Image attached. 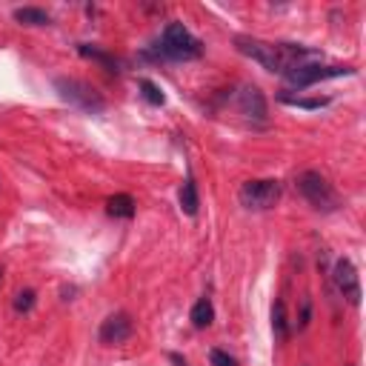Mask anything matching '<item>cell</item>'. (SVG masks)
<instances>
[{"label": "cell", "mask_w": 366, "mask_h": 366, "mask_svg": "<svg viewBox=\"0 0 366 366\" xmlns=\"http://www.w3.org/2000/svg\"><path fill=\"white\" fill-rule=\"evenodd\" d=\"M14 20L23 23V26H49L51 17L46 9H37V6H23V9H14Z\"/></svg>", "instance_id": "obj_12"}, {"label": "cell", "mask_w": 366, "mask_h": 366, "mask_svg": "<svg viewBox=\"0 0 366 366\" xmlns=\"http://www.w3.org/2000/svg\"><path fill=\"white\" fill-rule=\"evenodd\" d=\"M272 332H274V340L277 343H283L289 337V320H286L283 300H274V306H272Z\"/></svg>", "instance_id": "obj_13"}, {"label": "cell", "mask_w": 366, "mask_h": 366, "mask_svg": "<svg viewBox=\"0 0 366 366\" xmlns=\"http://www.w3.org/2000/svg\"><path fill=\"white\" fill-rule=\"evenodd\" d=\"M0 283H3V266H0Z\"/></svg>", "instance_id": "obj_21"}, {"label": "cell", "mask_w": 366, "mask_h": 366, "mask_svg": "<svg viewBox=\"0 0 366 366\" xmlns=\"http://www.w3.org/2000/svg\"><path fill=\"white\" fill-rule=\"evenodd\" d=\"M237 200L249 212H266L280 200V183L277 180H246L237 192Z\"/></svg>", "instance_id": "obj_5"}, {"label": "cell", "mask_w": 366, "mask_h": 366, "mask_svg": "<svg viewBox=\"0 0 366 366\" xmlns=\"http://www.w3.org/2000/svg\"><path fill=\"white\" fill-rule=\"evenodd\" d=\"M332 280H335V289H337L352 306L360 303V277H357V269H355V263H352L349 257H340V260L335 263Z\"/></svg>", "instance_id": "obj_7"}, {"label": "cell", "mask_w": 366, "mask_h": 366, "mask_svg": "<svg viewBox=\"0 0 366 366\" xmlns=\"http://www.w3.org/2000/svg\"><path fill=\"white\" fill-rule=\"evenodd\" d=\"M132 332H134V323H132V317H129L126 312H114V315H109V317L100 323V332H97V337H100V343H106V346H114V343H123V340H129V337H132Z\"/></svg>", "instance_id": "obj_8"}, {"label": "cell", "mask_w": 366, "mask_h": 366, "mask_svg": "<svg viewBox=\"0 0 366 366\" xmlns=\"http://www.w3.org/2000/svg\"><path fill=\"white\" fill-rule=\"evenodd\" d=\"M189 320H192L194 329H206V326H212V320H214V306H212V300H209V297H200V300L192 306Z\"/></svg>", "instance_id": "obj_11"}, {"label": "cell", "mask_w": 366, "mask_h": 366, "mask_svg": "<svg viewBox=\"0 0 366 366\" xmlns=\"http://www.w3.org/2000/svg\"><path fill=\"white\" fill-rule=\"evenodd\" d=\"M154 51H157L154 57H163V60H194L203 54V46L183 23H169L163 29Z\"/></svg>", "instance_id": "obj_2"}, {"label": "cell", "mask_w": 366, "mask_h": 366, "mask_svg": "<svg viewBox=\"0 0 366 366\" xmlns=\"http://www.w3.org/2000/svg\"><path fill=\"white\" fill-rule=\"evenodd\" d=\"M77 51H80L83 57H92V60L103 63L109 71H117V60H114L112 54H106V51H100V49H94V46H86V43H80V46H77Z\"/></svg>", "instance_id": "obj_15"}, {"label": "cell", "mask_w": 366, "mask_h": 366, "mask_svg": "<svg viewBox=\"0 0 366 366\" xmlns=\"http://www.w3.org/2000/svg\"><path fill=\"white\" fill-rule=\"evenodd\" d=\"M309 320H312V297L303 295V297H300V315H297V320H295V329H297V332L306 329Z\"/></svg>", "instance_id": "obj_18"}, {"label": "cell", "mask_w": 366, "mask_h": 366, "mask_svg": "<svg viewBox=\"0 0 366 366\" xmlns=\"http://www.w3.org/2000/svg\"><path fill=\"white\" fill-rule=\"evenodd\" d=\"M237 109L249 120H266V97L257 86H243L237 92Z\"/></svg>", "instance_id": "obj_9"}, {"label": "cell", "mask_w": 366, "mask_h": 366, "mask_svg": "<svg viewBox=\"0 0 366 366\" xmlns=\"http://www.w3.org/2000/svg\"><path fill=\"white\" fill-rule=\"evenodd\" d=\"M234 49L246 57H252L254 63H260L266 71L272 74H289L312 60H317L320 54L309 46H297V43H269V40H260V37H246V34H237L234 37Z\"/></svg>", "instance_id": "obj_1"}, {"label": "cell", "mask_w": 366, "mask_h": 366, "mask_svg": "<svg viewBox=\"0 0 366 366\" xmlns=\"http://www.w3.org/2000/svg\"><path fill=\"white\" fill-rule=\"evenodd\" d=\"M54 89L60 92V97H63L66 103H71V106H77V109H83V112L97 114V112L106 109L103 97H100L89 83H83V80H77V77H57V80H54Z\"/></svg>", "instance_id": "obj_4"}, {"label": "cell", "mask_w": 366, "mask_h": 366, "mask_svg": "<svg viewBox=\"0 0 366 366\" xmlns=\"http://www.w3.org/2000/svg\"><path fill=\"white\" fill-rule=\"evenodd\" d=\"M355 69L352 66H320V63H306L295 71L286 74L289 86H297V89H306L312 83H320V80H329V77H340V74H352Z\"/></svg>", "instance_id": "obj_6"}, {"label": "cell", "mask_w": 366, "mask_h": 366, "mask_svg": "<svg viewBox=\"0 0 366 366\" xmlns=\"http://www.w3.org/2000/svg\"><path fill=\"white\" fill-rule=\"evenodd\" d=\"M283 103H292V106H300V109H320V106H326L329 100L326 97H315V100H289V97H283Z\"/></svg>", "instance_id": "obj_20"}, {"label": "cell", "mask_w": 366, "mask_h": 366, "mask_svg": "<svg viewBox=\"0 0 366 366\" xmlns=\"http://www.w3.org/2000/svg\"><path fill=\"white\" fill-rule=\"evenodd\" d=\"M140 92H143V97H146V100H149L152 106H163V103H166L163 92H160V89H157V86H154L152 80H146V77L140 80Z\"/></svg>", "instance_id": "obj_17"}, {"label": "cell", "mask_w": 366, "mask_h": 366, "mask_svg": "<svg viewBox=\"0 0 366 366\" xmlns=\"http://www.w3.org/2000/svg\"><path fill=\"white\" fill-rule=\"evenodd\" d=\"M197 206H200L197 186H194V180H192V177H186V180H183V186H180V209H183L186 214H197Z\"/></svg>", "instance_id": "obj_14"}, {"label": "cell", "mask_w": 366, "mask_h": 366, "mask_svg": "<svg viewBox=\"0 0 366 366\" xmlns=\"http://www.w3.org/2000/svg\"><path fill=\"white\" fill-rule=\"evenodd\" d=\"M34 300H37V295H34V289H20L17 295H14V312H31L34 309Z\"/></svg>", "instance_id": "obj_16"}, {"label": "cell", "mask_w": 366, "mask_h": 366, "mask_svg": "<svg viewBox=\"0 0 366 366\" xmlns=\"http://www.w3.org/2000/svg\"><path fill=\"white\" fill-rule=\"evenodd\" d=\"M209 363L212 366H237V360L229 352H223V349H212L209 352Z\"/></svg>", "instance_id": "obj_19"}, {"label": "cell", "mask_w": 366, "mask_h": 366, "mask_svg": "<svg viewBox=\"0 0 366 366\" xmlns=\"http://www.w3.org/2000/svg\"><path fill=\"white\" fill-rule=\"evenodd\" d=\"M134 197L132 194H112L109 200H106V212L112 214V217H123V220H129V217H134Z\"/></svg>", "instance_id": "obj_10"}, {"label": "cell", "mask_w": 366, "mask_h": 366, "mask_svg": "<svg viewBox=\"0 0 366 366\" xmlns=\"http://www.w3.org/2000/svg\"><path fill=\"white\" fill-rule=\"evenodd\" d=\"M297 189L312 203V209H317V212H335L340 206V197L332 189V183L320 172H315V169L297 174Z\"/></svg>", "instance_id": "obj_3"}]
</instances>
